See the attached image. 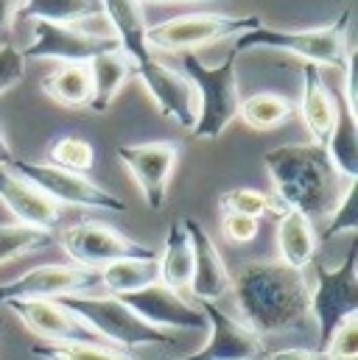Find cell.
I'll use <instances>...</instances> for the list:
<instances>
[{"label":"cell","instance_id":"obj_4","mask_svg":"<svg viewBox=\"0 0 358 360\" xmlns=\"http://www.w3.org/2000/svg\"><path fill=\"white\" fill-rule=\"evenodd\" d=\"M238 51H230L227 59L216 68L204 65L196 53H182V68L187 82L196 90V123H193V137L199 140H216L221 131L238 117L241 106V90H238V73H235Z\"/></svg>","mask_w":358,"mask_h":360},{"label":"cell","instance_id":"obj_34","mask_svg":"<svg viewBox=\"0 0 358 360\" xmlns=\"http://www.w3.org/2000/svg\"><path fill=\"white\" fill-rule=\"evenodd\" d=\"M325 360H358V316H350L333 335L319 347Z\"/></svg>","mask_w":358,"mask_h":360},{"label":"cell","instance_id":"obj_31","mask_svg":"<svg viewBox=\"0 0 358 360\" xmlns=\"http://www.w3.org/2000/svg\"><path fill=\"white\" fill-rule=\"evenodd\" d=\"M48 160L51 165L62 168V171H73V174H87L95 165V148L90 146L85 137L76 134H65L56 137L48 148Z\"/></svg>","mask_w":358,"mask_h":360},{"label":"cell","instance_id":"obj_25","mask_svg":"<svg viewBox=\"0 0 358 360\" xmlns=\"http://www.w3.org/2000/svg\"><path fill=\"white\" fill-rule=\"evenodd\" d=\"M190 274H193V249H190V238L182 226V221H174L168 226L166 235V249L160 257V282L171 290L182 293L190 285Z\"/></svg>","mask_w":358,"mask_h":360},{"label":"cell","instance_id":"obj_16","mask_svg":"<svg viewBox=\"0 0 358 360\" xmlns=\"http://www.w3.org/2000/svg\"><path fill=\"white\" fill-rule=\"evenodd\" d=\"M123 302L152 327L163 330H202L207 327V319L199 307H193L190 302H185V296L166 288L163 282H154L143 290H135L129 296H123Z\"/></svg>","mask_w":358,"mask_h":360},{"label":"cell","instance_id":"obj_36","mask_svg":"<svg viewBox=\"0 0 358 360\" xmlns=\"http://www.w3.org/2000/svg\"><path fill=\"white\" fill-rule=\"evenodd\" d=\"M221 232L233 243H249L258 238V218L247 215H224L221 218Z\"/></svg>","mask_w":358,"mask_h":360},{"label":"cell","instance_id":"obj_38","mask_svg":"<svg viewBox=\"0 0 358 360\" xmlns=\"http://www.w3.org/2000/svg\"><path fill=\"white\" fill-rule=\"evenodd\" d=\"M266 360H322V355L319 352H311V349H302V347H291V349L268 352Z\"/></svg>","mask_w":358,"mask_h":360},{"label":"cell","instance_id":"obj_21","mask_svg":"<svg viewBox=\"0 0 358 360\" xmlns=\"http://www.w3.org/2000/svg\"><path fill=\"white\" fill-rule=\"evenodd\" d=\"M319 249V238L314 232V221L305 212L297 210H285L280 215L277 224V252H280V263L288 269L305 271Z\"/></svg>","mask_w":358,"mask_h":360},{"label":"cell","instance_id":"obj_2","mask_svg":"<svg viewBox=\"0 0 358 360\" xmlns=\"http://www.w3.org/2000/svg\"><path fill=\"white\" fill-rule=\"evenodd\" d=\"M264 165L274 184V198L285 210L305 212L308 218L331 215L345 190L325 146L316 143L277 146L264 154Z\"/></svg>","mask_w":358,"mask_h":360},{"label":"cell","instance_id":"obj_6","mask_svg":"<svg viewBox=\"0 0 358 360\" xmlns=\"http://www.w3.org/2000/svg\"><path fill=\"white\" fill-rule=\"evenodd\" d=\"M258 25H264L258 14H216V11L179 14V17L157 22V25H149L146 45H149V51L193 53L196 48L221 42L233 34H244Z\"/></svg>","mask_w":358,"mask_h":360},{"label":"cell","instance_id":"obj_23","mask_svg":"<svg viewBox=\"0 0 358 360\" xmlns=\"http://www.w3.org/2000/svg\"><path fill=\"white\" fill-rule=\"evenodd\" d=\"M90 79H92V98H90V109L92 112H106L115 101V95L126 84V79L135 73L132 59L118 48V51H106L101 56H95L87 65Z\"/></svg>","mask_w":358,"mask_h":360},{"label":"cell","instance_id":"obj_28","mask_svg":"<svg viewBox=\"0 0 358 360\" xmlns=\"http://www.w3.org/2000/svg\"><path fill=\"white\" fill-rule=\"evenodd\" d=\"M42 90L62 106H70V109L90 106L92 79H90L87 65H65V68H59L56 73H51L42 82Z\"/></svg>","mask_w":358,"mask_h":360},{"label":"cell","instance_id":"obj_33","mask_svg":"<svg viewBox=\"0 0 358 360\" xmlns=\"http://www.w3.org/2000/svg\"><path fill=\"white\" fill-rule=\"evenodd\" d=\"M339 232H358V179H347L333 212H331V224L322 232V238L331 240Z\"/></svg>","mask_w":358,"mask_h":360},{"label":"cell","instance_id":"obj_13","mask_svg":"<svg viewBox=\"0 0 358 360\" xmlns=\"http://www.w3.org/2000/svg\"><path fill=\"white\" fill-rule=\"evenodd\" d=\"M210 324V338L207 344L177 360H266L268 347L266 341L249 330L244 321H235L230 313H224L216 302H202L199 307Z\"/></svg>","mask_w":358,"mask_h":360},{"label":"cell","instance_id":"obj_15","mask_svg":"<svg viewBox=\"0 0 358 360\" xmlns=\"http://www.w3.org/2000/svg\"><path fill=\"white\" fill-rule=\"evenodd\" d=\"M135 76L143 82V87L152 95V101L163 117L174 120L187 131L193 129L199 103H196V90L185 73H179L174 68L157 62L154 56H149L146 62L135 65Z\"/></svg>","mask_w":358,"mask_h":360},{"label":"cell","instance_id":"obj_41","mask_svg":"<svg viewBox=\"0 0 358 360\" xmlns=\"http://www.w3.org/2000/svg\"><path fill=\"white\" fill-rule=\"evenodd\" d=\"M0 333H3V330H0Z\"/></svg>","mask_w":358,"mask_h":360},{"label":"cell","instance_id":"obj_18","mask_svg":"<svg viewBox=\"0 0 358 360\" xmlns=\"http://www.w3.org/2000/svg\"><path fill=\"white\" fill-rule=\"evenodd\" d=\"M182 226L190 238L193 249V274H190V290L199 302H216L233 288V274L227 271V263L207 235V229L196 218H182Z\"/></svg>","mask_w":358,"mask_h":360},{"label":"cell","instance_id":"obj_37","mask_svg":"<svg viewBox=\"0 0 358 360\" xmlns=\"http://www.w3.org/2000/svg\"><path fill=\"white\" fill-rule=\"evenodd\" d=\"M20 3L23 0H0V39L11 31V25L17 20V11H20Z\"/></svg>","mask_w":358,"mask_h":360},{"label":"cell","instance_id":"obj_9","mask_svg":"<svg viewBox=\"0 0 358 360\" xmlns=\"http://www.w3.org/2000/svg\"><path fill=\"white\" fill-rule=\"evenodd\" d=\"M11 168L17 174H23L28 181H34L56 204H70V207H82V210H109V212L126 210L123 198H118L115 193L95 184L87 174H73V171H62L51 162H31V160H14Z\"/></svg>","mask_w":358,"mask_h":360},{"label":"cell","instance_id":"obj_35","mask_svg":"<svg viewBox=\"0 0 358 360\" xmlns=\"http://www.w3.org/2000/svg\"><path fill=\"white\" fill-rule=\"evenodd\" d=\"M23 73H25L23 53L11 45H0V95L17 87L23 82Z\"/></svg>","mask_w":358,"mask_h":360},{"label":"cell","instance_id":"obj_11","mask_svg":"<svg viewBox=\"0 0 358 360\" xmlns=\"http://www.w3.org/2000/svg\"><path fill=\"white\" fill-rule=\"evenodd\" d=\"M118 160L129 171V176L140 187V195L149 210H163L168 198V184L174 176L179 148L168 140L154 143H132L118 146Z\"/></svg>","mask_w":358,"mask_h":360},{"label":"cell","instance_id":"obj_8","mask_svg":"<svg viewBox=\"0 0 358 360\" xmlns=\"http://www.w3.org/2000/svg\"><path fill=\"white\" fill-rule=\"evenodd\" d=\"M59 243L65 255L73 260V266L101 271L104 266L126 257H157L152 246H143L132 238H126L121 229L101 224V221H82L68 226L59 235Z\"/></svg>","mask_w":358,"mask_h":360},{"label":"cell","instance_id":"obj_19","mask_svg":"<svg viewBox=\"0 0 358 360\" xmlns=\"http://www.w3.org/2000/svg\"><path fill=\"white\" fill-rule=\"evenodd\" d=\"M101 14L109 20L112 25V37L118 39L121 51L132 59V65H140L152 56L149 45H146V11L140 0H101Z\"/></svg>","mask_w":358,"mask_h":360},{"label":"cell","instance_id":"obj_26","mask_svg":"<svg viewBox=\"0 0 358 360\" xmlns=\"http://www.w3.org/2000/svg\"><path fill=\"white\" fill-rule=\"evenodd\" d=\"M90 17H101V0H23L17 20H45L76 25Z\"/></svg>","mask_w":358,"mask_h":360},{"label":"cell","instance_id":"obj_3","mask_svg":"<svg viewBox=\"0 0 358 360\" xmlns=\"http://www.w3.org/2000/svg\"><path fill=\"white\" fill-rule=\"evenodd\" d=\"M350 8H345L336 20L319 28H266L258 25L252 31L238 34L233 51H255V48H268V51H283L300 56L305 65L314 68H345L350 56Z\"/></svg>","mask_w":358,"mask_h":360},{"label":"cell","instance_id":"obj_40","mask_svg":"<svg viewBox=\"0 0 358 360\" xmlns=\"http://www.w3.org/2000/svg\"><path fill=\"white\" fill-rule=\"evenodd\" d=\"M149 3H224V0H149Z\"/></svg>","mask_w":358,"mask_h":360},{"label":"cell","instance_id":"obj_7","mask_svg":"<svg viewBox=\"0 0 358 360\" xmlns=\"http://www.w3.org/2000/svg\"><path fill=\"white\" fill-rule=\"evenodd\" d=\"M316 269V288L311 290V316L319 327V347L339 330L350 316H358V243L353 240L342 266Z\"/></svg>","mask_w":358,"mask_h":360},{"label":"cell","instance_id":"obj_12","mask_svg":"<svg viewBox=\"0 0 358 360\" xmlns=\"http://www.w3.org/2000/svg\"><path fill=\"white\" fill-rule=\"evenodd\" d=\"M98 285V271L65 263H48L25 271L17 279L0 285V304L8 302H37V299H59L68 293H87Z\"/></svg>","mask_w":358,"mask_h":360},{"label":"cell","instance_id":"obj_29","mask_svg":"<svg viewBox=\"0 0 358 360\" xmlns=\"http://www.w3.org/2000/svg\"><path fill=\"white\" fill-rule=\"evenodd\" d=\"M218 207L224 215H247V218H264V215H283L285 207L268 195L264 190H255V187H233L227 193L218 195Z\"/></svg>","mask_w":358,"mask_h":360},{"label":"cell","instance_id":"obj_24","mask_svg":"<svg viewBox=\"0 0 358 360\" xmlns=\"http://www.w3.org/2000/svg\"><path fill=\"white\" fill-rule=\"evenodd\" d=\"M154 282H160V257H126L98 271V285H104L109 296L118 299L143 290Z\"/></svg>","mask_w":358,"mask_h":360},{"label":"cell","instance_id":"obj_20","mask_svg":"<svg viewBox=\"0 0 358 360\" xmlns=\"http://www.w3.org/2000/svg\"><path fill=\"white\" fill-rule=\"evenodd\" d=\"M300 112L305 120V129L316 146H325L333 123H336V98L328 90L319 68L305 65L302 68V95H300Z\"/></svg>","mask_w":358,"mask_h":360},{"label":"cell","instance_id":"obj_30","mask_svg":"<svg viewBox=\"0 0 358 360\" xmlns=\"http://www.w3.org/2000/svg\"><path fill=\"white\" fill-rule=\"evenodd\" d=\"M54 243H56L54 232L34 229V226H25V224H0V266L14 260V257L48 249Z\"/></svg>","mask_w":358,"mask_h":360},{"label":"cell","instance_id":"obj_5","mask_svg":"<svg viewBox=\"0 0 358 360\" xmlns=\"http://www.w3.org/2000/svg\"><path fill=\"white\" fill-rule=\"evenodd\" d=\"M62 307L76 313L85 324H90L106 344H115L118 349H135V347H177V338L146 324L123 299L118 296H95V293H68L56 299Z\"/></svg>","mask_w":358,"mask_h":360},{"label":"cell","instance_id":"obj_1","mask_svg":"<svg viewBox=\"0 0 358 360\" xmlns=\"http://www.w3.org/2000/svg\"><path fill=\"white\" fill-rule=\"evenodd\" d=\"M244 324L261 338L300 327L311 313V285L305 274L283 263H247L233 276Z\"/></svg>","mask_w":358,"mask_h":360},{"label":"cell","instance_id":"obj_32","mask_svg":"<svg viewBox=\"0 0 358 360\" xmlns=\"http://www.w3.org/2000/svg\"><path fill=\"white\" fill-rule=\"evenodd\" d=\"M39 360H135L123 349H109L104 344H39L31 347Z\"/></svg>","mask_w":358,"mask_h":360},{"label":"cell","instance_id":"obj_14","mask_svg":"<svg viewBox=\"0 0 358 360\" xmlns=\"http://www.w3.org/2000/svg\"><path fill=\"white\" fill-rule=\"evenodd\" d=\"M34 335L45 344H104L106 341L85 324L76 313L62 307L56 299H37V302H8L6 304Z\"/></svg>","mask_w":358,"mask_h":360},{"label":"cell","instance_id":"obj_22","mask_svg":"<svg viewBox=\"0 0 358 360\" xmlns=\"http://www.w3.org/2000/svg\"><path fill=\"white\" fill-rule=\"evenodd\" d=\"M325 154L339 176L358 179V115L336 95V123L325 143Z\"/></svg>","mask_w":358,"mask_h":360},{"label":"cell","instance_id":"obj_10","mask_svg":"<svg viewBox=\"0 0 358 360\" xmlns=\"http://www.w3.org/2000/svg\"><path fill=\"white\" fill-rule=\"evenodd\" d=\"M118 39L112 34H95L79 25H62V22H45L37 20L34 25V42L20 51L23 59H56L65 65H90L95 56L106 51H118Z\"/></svg>","mask_w":358,"mask_h":360},{"label":"cell","instance_id":"obj_39","mask_svg":"<svg viewBox=\"0 0 358 360\" xmlns=\"http://www.w3.org/2000/svg\"><path fill=\"white\" fill-rule=\"evenodd\" d=\"M14 151H11V146H8V140H6V131H3V126H0V165H14Z\"/></svg>","mask_w":358,"mask_h":360},{"label":"cell","instance_id":"obj_17","mask_svg":"<svg viewBox=\"0 0 358 360\" xmlns=\"http://www.w3.org/2000/svg\"><path fill=\"white\" fill-rule=\"evenodd\" d=\"M0 201L17 218V224L54 232L62 221V210L34 181L17 174L11 165H0Z\"/></svg>","mask_w":358,"mask_h":360},{"label":"cell","instance_id":"obj_27","mask_svg":"<svg viewBox=\"0 0 358 360\" xmlns=\"http://www.w3.org/2000/svg\"><path fill=\"white\" fill-rule=\"evenodd\" d=\"M238 117L255 131H271L291 117V101L280 92H255L249 98H241Z\"/></svg>","mask_w":358,"mask_h":360}]
</instances>
